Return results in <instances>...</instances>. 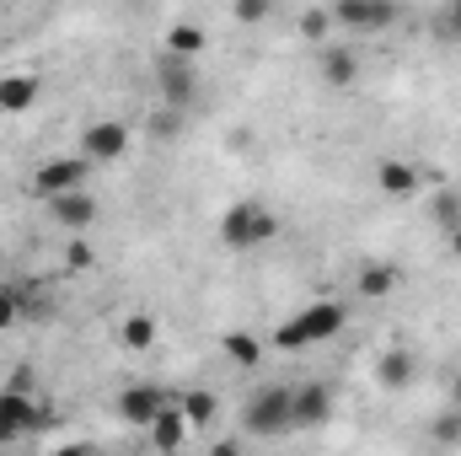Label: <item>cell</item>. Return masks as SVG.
Segmentation results:
<instances>
[{"instance_id":"cell-10","label":"cell","mask_w":461,"mask_h":456,"mask_svg":"<svg viewBox=\"0 0 461 456\" xmlns=\"http://www.w3.org/2000/svg\"><path fill=\"white\" fill-rule=\"evenodd\" d=\"M161 408H167L161 387H145V381H140V387H123V392H118V419L134 424V430H150Z\"/></svg>"},{"instance_id":"cell-30","label":"cell","mask_w":461,"mask_h":456,"mask_svg":"<svg viewBox=\"0 0 461 456\" xmlns=\"http://www.w3.org/2000/svg\"><path fill=\"white\" fill-rule=\"evenodd\" d=\"M440 32H446V38H461V0H451V5H446V16H440Z\"/></svg>"},{"instance_id":"cell-34","label":"cell","mask_w":461,"mask_h":456,"mask_svg":"<svg viewBox=\"0 0 461 456\" xmlns=\"http://www.w3.org/2000/svg\"><path fill=\"white\" fill-rule=\"evenodd\" d=\"M456 403H461V376H456Z\"/></svg>"},{"instance_id":"cell-33","label":"cell","mask_w":461,"mask_h":456,"mask_svg":"<svg viewBox=\"0 0 461 456\" xmlns=\"http://www.w3.org/2000/svg\"><path fill=\"white\" fill-rule=\"evenodd\" d=\"M451 252L461 258V231H451Z\"/></svg>"},{"instance_id":"cell-22","label":"cell","mask_w":461,"mask_h":456,"mask_svg":"<svg viewBox=\"0 0 461 456\" xmlns=\"http://www.w3.org/2000/svg\"><path fill=\"white\" fill-rule=\"evenodd\" d=\"M145 129H150V140H177V134L188 129V114H177V108H156V114L145 118Z\"/></svg>"},{"instance_id":"cell-12","label":"cell","mask_w":461,"mask_h":456,"mask_svg":"<svg viewBox=\"0 0 461 456\" xmlns=\"http://www.w3.org/2000/svg\"><path fill=\"white\" fill-rule=\"evenodd\" d=\"M413 376H419V360H413V349H402V343H392V349L375 360V387H386V392L413 387Z\"/></svg>"},{"instance_id":"cell-35","label":"cell","mask_w":461,"mask_h":456,"mask_svg":"<svg viewBox=\"0 0 461 456\" xmlns=\"http://www.w3.org/2000/svg\"><path fill=\"white\" fill-rule=\"evenodd\" d=\"M435 456H451V451H435Z\"/></svg>"},{"instance_id":"cell-16","label":"cell","mask_w":461,"mask_h":456,"mask_svg":"<svg viewBox=\"0 0 461 456\" xmlns=\"http://www.w3.org/2000/svg\"><path fill=\"white\" fill-rule=\"evenodd\" d=\"M419 178H424V172H419L413 161H397V156L375 167V183H381V194H392V199H408V194L419 188Z\"/></svg>"},{"instance_id":"cell-2","label":"cell","mask_w":461,"mask_h":456,"mask_svg":"<svg viewBox=\"0 0 461 456\" xmlns=\"http://www.w3.org/2000/svg\"><path fill=\"white\" fill-rule=\"evenodd\" d=\"M274 236H279V221H274L263 205H252V199L230 205L226 215H221V242H226L230 252H252V247H263V242H274Z\"/></svg>"},{"instance_id":"cell-27","label":"cell","mask_w":461,"mask_h":456,"mask_svg":"<svg viewBox=\"0 0 461 456\" xmlns=\"http://www.w3.org/2000/svg\"><path fill=\"white\" fill-rule=\"evenodd\" d=\"M435 221L446 231H461V194H440L435 199Z\"/></svg>"},{"instance_id":"cell-19","label":"cell","mask_w":461,"mask_h":456,"mask_svg":"<svg viewBox=\"0 0 461 456\" xmlns=\"http://www.w3.org/2000/svg\"><path fill=\"white\" fill-rule=\"evenodd\" d=\"M199 49H204V27L199 22H172L167 27V54L172 59H194Z\"/></svg>"},{"instance_id":"cell-9","label":"cell","mask_w":461,"mask_h":456,"mask_svg":"<svg viewBox=\"0 0 461 456\" xmlns=\"http://www.w3.org/2000/svg\"><path fill=\"white\" fill-rule=\"evenodd\" d=\"M333 22L348 32H381L397 22V5H381V0H339L333 5Z\"/></svg>"},{"instance_id":"cell-28","label":"cell","mask_w":461,"mask_h":456,"mask_svg":"<svg viewBox=\"0 0 461 456\" xmlns=\"http://www.w3.org/2000/svg\"><path fill=\"white\" fill-rule=\"evenodd\" d=\"M230 16L252 27V22H263V16H268V0H236V5H230Z\"/></svg>"},{"instance_id":"cell-31","label":"cell","mask_w":461,"mask_h":456,"mask_svg":"<svg viewBox=\"0 0 461 456\" xmlns=\"http://www.w3.org/2000/svg\"><path fill=\"white\" fill-rule=\"evenodd\" d=\"M54 456H97V446L92 441H70V446H59Z\"/></svg>"},{"instance_id":"cell-4","label":"cell","mask_w":461,"mask_h":456,"mask_svg":"<svg viewBox=\"0 0 461 456\" xmlns=\"http://www.w3.org/2000/svg\"><path fill=\"white\" fill-rule=\"evenodd\" d=\"M86 178H92V161H86V156H49V161L32 172V188H38L43 199H59V194L86 188Z\"/></svg>"},{"instance_id":"cell-24","label":"cell","mask_w":461,"mask_h":456,"mask_svg":"<svg viewBox=\"0 0 461 456\" xmlns=\"http://www.w3.org/2000/svg\"><path fill=\"white\" fill-rule=\"evenodd\" d=\"M301 32H306L312 43H328V32H333V11H322V5L301 11Z\"/></svg>"},{"instance_id":"cell-1","label":"cell","mask_w":461,"mask_h":456,"mask_svg":"<svg viewBox=\"0 0 461 456\" xmlns=\"http://www.w3.org/2000/svg\"><path fill=\"white\" fill-rule=\"evenodd\" d=\"M344 328H348L344 301H312V306H301L290 323H279V328H274V349L295 354V349H312V343L339 339Z\"/></svg>"},{"instance_id":"cell-11","label":"cell","mask_w":461,"mask_h":456,"mask_svg":"<svg viewBox=\"0 0 461 456\" xmlns=\"http://www.w3.org/2000/svg\"><path fill=\"white\" fill-rule=\"evenodd\" d=\"M49 215H54V226L65 231H86L103 210H97V199L86 194V188H76V194H59V199H49Z\"/></svg>"},{"instance_id":"cell-32","label":"cell","mask_w":461,"mask_h":456,"mask_svg":"<svg viewBox=\"0 0 461 456\" xmlns=\"http://www.w3.org/2000/svg\"><path fill=\"white\" fill-rule=\"evenodd\" d=\"M210 456H247V451H241V441H215Z\"/></svg>"},{"instance_id":"cell-23","label":"cell","mask_w":461,"mask_h":456,"mask_svg":"<svg viewBox=\"0 0 461 456\" xmlns=\"http://www.w3.org/2000/svg\"><path fill=\"white\" fill-rule=\"evenodd\" d=\"M27 312V290H16V285H0V333L5 328H16V317Z\"/></svg>"},{"instance_id":"cell-25","label":"cell","mask_w":461,"mask_h":456,"mask_svg":"<svg viewBox=\"0 0 461 456\" xmlns=\"http://www.w3.org/2000/svg\"><path fill=\"white\" fill-rule=\"evenodd\" d=\"M429 435H435L440 446H461V408H451V414H440V419L429 424Z\"/></svg>"},{"instance_id":"cell-8","label":"cell","mask_w":461,"mask_h":456,"mask_svg":"<svg viewBox=\"0 0 461 456\" xmlns=\"http://www.w3.org/2000/svg\"><path fill=\"white\" fill-rule=\"evenodd\" d=\"M161 97H167V108H177V114H188L194 108V97H199V70H194V59H161Z\"/></svg>"},{"instance_id":"cell-3","label":"cell","mask_w":461,"mask_h":456,"mask_svg":"<svg viewBox=\"0 0 461 456\" xmlns=\"http://www.w3.org/2000/svg\"><path fill=\"white\" fill-rule=\"evenodd\" d=\"M290 392L295 387H258L241 408V430L247 435H290Z\"/></svg>"},{"instance_id":"cell-21","label":"cell","mask_w":461,"mask_h":456,"mask_svg":"<svg viewBox=\"0 0 461 456\" xmlns=\"http://www.w3.org/2000/svg\"><path fill=\"white\" fill-rule=\"evenodd\" d=\"M177 408H183V419H188L194 430H204V424L215 419V408H221V403H215V392L194 387V392H183V403H177Z\"/></svg>"},{"instance_id":"cell-7","label":"cell","mask_w":461,"mask_h":456,"mask_svg":"<svg viewBox=\"0 0 461 456\" xmlns=\"http://www.w3.org/2000/svg\"><path fill=\"white\" fill-rule=\"evenodd\" d=\"M129 150V123H118V118H97L92 129H81V156L97 167V161H118Z\"/></svg>"},{"instance_id":"cell-17","label":"cell","mask_w":461,"mask_h":456,"mask_svg":"<svg viewBox=\"0 0 461 456\" xmlns=\"http://www.w3.org/2000/svg\"><path fill=\"white\" fill-rule=\"evenodd\" d=\"M397 285H402V269H397V263H370V269H359V301H386Z\"/></svg>"},{"instance_id":"cell-29","label":"cell","mask_w":461,"mask_h":456,"mask_svg":"<svg viewBox=\"0 0 461 456\" xmlns=\"http://www.w3.org/2000/svg\"><path fill=\"white\" fill-rule=\"evenodd\" d=\"M5 392H16V397H32V370L22 365V370H11L5 376Z\"/></svg>"},{"instance_id":"cell-13","label":"cell","mask_w":461,"mask_h":456,"mask_svg":"<svg viewBox=\"0 0 461 456\" xmlns=\"http://www.w3.org/2000/svg\"><path fill=\"white\" fill-rule=\"evenodd\" d=\"M188 435H194V424H188L183 408H172V403H167V408L156 414V424H150V446H156L161 456H177L183 446H188Z\"/></svg>"},{"instance_id":"cell-5","label":"cell","mask_w":461,"mask_h":456,"mask_svg":"<svg viewBox=\"0 0 461 456\" xmlns=\"http://www.w3.org/2000/svg\"><path fill=\"white\" fill-rule=\"evenodd\" d=\"M328 419H333V387L306 381V387L290 392V424H295V430H322Z\"/></svg>"},{"instance_id":"cell-18","label":"cell","mask_w":461,"mask_h":456,"mask_svg":"<svg viewBox=\"0 0 461 456\" xmlns=\"http://www.w3.org/2000/svg\"><path fill=\"white\" fill-rule=\"evenodd\" d=\"M226 360L230 365H241V370H258L263 365V339L258 333H247V328H236V333H226Z\"/></svg>"},{"instance_id":"cell-20","label":"cell","mask_w":461,"mask_h":456,"mask_svg":"<svg viewBox=\"0 0 461 456\" xmlns=\"http://www.w3.org/2000/svg\"><path fill=\"white\" fill-rule=\"evenodd\" d=\"M118 343H123V349H134V354H145V349L156 343V317H145V312L123 317V328H118Z\"/></svg>"},{"instance_id":"cell-14","label":"cell","mask_w":461,"mask_h":456,"mask_svg":"<svg viewBox=\"0 0 461 456\" xmlns=\"http://www.w3.org/2000/svg\"><path fill=\"white\" fill-rule=\"evenodd\" d=\"M317 65H322V81H328L333 92H344V87H354V76H359V54H354L348 43H322Z\"/></svg>"},{"instance_id":"cell-15","label":"cell","mask_w":461,"mask_h":456,"mask_svg":"<svg viewBox=\"0 0 461 456\" xmlns=\"http://www.w3.org/2000/svg\"><path fill=\"white\" fill-rule=\"evenodd\" d=\"M32 103H38V76H27V70L0 76V114H27Z\"/></svg>"},{"instance_id":"cell-26","label":"cell","mask_w":461,"mask_h":456,"mask_svg":"<svg viewBox=\"0 0 461 456\" xmlns=\"http://www.w3.org/2000/svg\"><path fill=\"white\" fill-rule=\"evenodd\" d=\"M92 263H97V252H92V242H86V236H76V242L65 247V269H76V274H86Z\"/></svg>"},{"instance_id":"cell-6","label":"cell","mask_w":461,"mask_h":456,"mask_svg":"<svg viewBox=\"0 0 461 456\" xmlns=\"http://www.w3.org/2000/svg\"><path fill=\"white\" fill-rule=\"evenodd\" d=\"M49 424V414L32 403V397H16V392H0V446H11V441H22V435H32V430H43Z\"/></svg>"}]
</instances>
